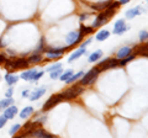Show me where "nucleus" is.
Instances as JSON below:
<instances>
[{
	"instance_id": "f704fd0d",
	"label": "nucleus",
	"mask_w": 148,
	"mask_h": 138,
	"mask_svg": "<svg viewBox=\"0 0 148 138\" xmlns=\"http://www.w3.org/2000/svg\"><path fill=\"white\" fill-rule=\"evenodd\" d=\"M46 121H47V116H41V117H38V118H35V122L37 123L38 126H42L43 123H46Z\"/></svg>"
},
{
	"instance_id": "f257e3e1",
	"label": "nucleus",
	"mask_w": 148,
	"mask_h": 138,
	"mask_svg": "<svg viewBox=\"0 0 148 138\" xmlns=\"http://www.w3.org/2000/svg\"><path fill=\"white\" fill-rule=\"evenodd\" d=\"M99 74H100L99 69L96 68V67H94L92 69L88 70L86 73H84V74L82 75V78L79 79V84L80 85H84V86H90V85H92L96 81Z\"/></svg>"
},
{
	"instance_id": "1a4fd4ad",
	"label": "nucleus",
	"mask_w": 148,
	"mask_h": 138,
	"mask_svg": "<svg viewBox=\"0 0 148 138\" xmlns=\"http://www.w3.org/2000/svg\"><path fill=\"white\" fill-rule=\"evenodd\" d=\"M108 21H109V17L105 15L104 11H101V12L98 14V16L94 19V21H92L91 27L92 29H98V27H101L103 25H105Z\"/></svg>"
},
{
	"instance_id": "4c0bfd02",
	"label": "nucleus",
	"mask_w": 148,
	"mask_h": 138,
	"mask_svg": "<svg viewBox=\"0 0 148 138\" xmlns=\"http://www.w3.org/2000/svg\"><path fill=\"white\" fill-rule=\"evenodd\" d=\"M6 122H8V118H5L4 116H0V128H3L4 126H5Z\"/></svg>"
},
{
	"instance_id": "20e7f679",
	"label": "nucleus",
	"mask_w": 148,
	"mask_h": 138,
	"mask_svg": "<svg viewBox=\"0 0 148 138\" xmlns=\"http://www.w3.org/2000/svg\"><path fill=\"white\" fill-rule=\"evenodd\" d=\"M85 36L80 31H71L66 36V42L68 44V47H73V46H75V44H79L83 40H84Z\"/></svg>"
},
{
	"instance_id": "cd10ccee",
	"label": "nucleus",
	"mask_w": 148,
	"mask_h": 138,
	"mask_svg": "<svg viewBox=\"0 0 148 138\" xmlns=\"http://www.w3.org/2000/svg\"><path fill=\"white\" fill-rule=\"evenodd\" d=\"M79 31L82 32L84 36H86V35H91V33H94V31H95V29H92L91 26H85V25H80V29H79Z\"/></svg>"
},
{
	"instance_id": "6e6552de",
	"label": "nucleus",
	"mask_w": 148,
	"mask_h": 138,
	"mask_svg": "<svg viewBox=\"0 0 148 138\" xmlns=\"http://www.w3.org/2000/svg\"><path fill=\"white\" fill-rule=\"evenodd\" d=\"M120 6H121V5H120V4L117 3V0H111V1L109 3V5L106 6V9L104 10V14L110 19V17H112L117 12V10H119Z\"/></svg>"
},
{
	"instance_id": "e433bc0d",
	"label": "nucleus",
	"mask_w": 148,
	"mask_h": 138,
	"mask_svg": "<svg viewBox=\"0 0 148 138\" xmlns=\"http://www.w3.org/2000/svg\"><path fill=\"white\" fill-rule=\"evenodd\" d=\"M91 40H92V38H88V40H85V41H84V42L82 41V42H80V47H82V48H86L88 46H89V44L91 43Z\"/></svg>"
},
{
	"instance_id": "37998d69",
	"label": "nucleus",
	"mask_w": 148,
	"mask_h": 138,
	"mask_svg": "<svg viewBox=\"0 0 148 138\" xmlns=\"http://www.w3.org/2000/svg\"><path fill=\"white\" fill-rule=\"evenodd\" d=\"M5 59H6V57L4 56V54L0 53V64H4V62H5Z\"/></svg>"
},
{
	"instance_id": "ddd939ff",
	"label": "nucleus",
	"mask_w": 148,
	"mask_h": 138,
	"mask_svg": "<svg viewBox=\"0 0 148 138\" xmlns=\"http://www.w3.org/2000/svg\"><path fill=\"white\" fill-rule=\"evenodd\" d=\"M46 94V86H41V88H36L35 90L30 91V95H29V99L31 101H36L41 99L42 96Z\"/></svg>"
},
{
	"instance_id": "423d86ee",
	"label": "nucleus",
	"mask_w": 148,
	"mask_h": 138,
	"mask_svg": "<svg viewBox=\"0 0 148 138\" xmlns=\"http://www.w3.org/2000/svg\"><path fill=\"white\" fill-rule=\"evenodd\" d=\"M119 66V59L117 58H105L103 59L101 62L98 63L96 68L99 69V72H105V70H109V69H114L115 67Z\"/></svg>"
},
{
	"instance_id": "aec40b11",
	"label": "nucleus",
	"mask_w": 148,
	"mask_h": 138,
	"mask_svg": "<svg viewBox=\"0 0 148 138\" xmlns=\"http://www.w3.org/2000/svg\"><path fill=\"white\" fill-rule=\"evenodd\" d=\"M103 51L101 49H98V51H94L92 53L89 54V57H88V62L89 63H95V62H98L99 59L103 57Z\"/></svg>"
},
{
	"instance_id": "f3484780",
	"label": "nucleus",
	"mask_w": 148,
	"mask_h": 138,
	"mask_svg": "<svg viewBox=\"0 0 148 138\" xmlns=\"http://www.w3.org/2000/svg\"><path fill=\"white\" fill-rule=\"evenodd\" d=\"M43 61V56L42 53H37V52H34L31 54L30 57H27V62L30 64H38Z\"/></svg>"
},
{
	"instance_id": "412c9836",
	"label": "nucleus",
	"mask_w": 148,
	"mask_h": 138,
	"mask_svg": "<svg viewBox=\"0 0 148 138\" xmlns=\"http://www.w3.org/2000/svg\"><path fill=\"white\" fill-rule=\"evenodd\" d=\"M111 1V0H106V1H100V3H95V4H92L91 5V9L94 11H98V12H101V11H104L106 6L109 5V3Z\"/></svg>"
},
{
	"instance_id": "c85d7f7f",
	"label": "nucleus",
	"mask_w": 148,
	"mask_h": 138,
	"mask_svg": "<svg viewBox=\"0 0 148 138\" xmlns=\"http://www.w3.org/2000/svg\"><path fill=\"white\" fill-rule=\"evenodd\" d=\"M73 73H74V72L72 70V69H67L66 72H62V73H61V75H59L58 79H59V80H62V81H66L68 78L73 74Z\"/></svg>"
},
{
	"instance_id": "2f4dec72",
	"label": "nucleus",
	"mask_w": 148,
	"mask_h": 138,
	"mask_svg": "<svg viewBox=\"0 0 148 138\" xmlns=\"http://www.w3.org/2000/svg\"><path fill=\"white\" fill-rule=\"evenodd\" d=\"M21 130V125H18V123H15V125H12L11 128H10V131H9V135L10 136H15L17 135V132Z\"/></svg>"
},
{
	"instance_id": "ea45409f",
	"label": "nucleus",
	"mask_w": 148,
	"mask_h": 138,
	"mask_svg": "<svg viewBox=\"0 0 148 138\" xmlns=\"http://www.w3.org/2000/svg\"><path fill=\"white\" fill-rule=\"evenodd\" d=\"M12 93H14V89H12L11 86H10V88H9V89L6 90L5 96H6V98H11V96H12Z\"/></svg>"
},
{
	"instance_id": "72a5a7b5",
	"label": "nucleus",
	"mask_w": 148,
	"mask_h": 138,
	"mask_svg": "<svg viewBox=\"0 0 148 138\" xmlns=\"http://www.w3.org/2000/svg\"><path fill=\"white\" fill-rule=\"evenodd\" d=\"M59 68H62V63L61 62H57V63H54L52 64L51 67H48L47 69H46V72H52V70H56V69H59Z\"/></svg>"
},
{
	"instance_id": "6ab92c4d",
	"label": "nucleus",
	"mask_w": 148,
	"mask_h": 138,
	"mask_svg": "<svg viewBox=\"0 0 148 138\" xmlns=\"http://www.w3.org/2000/svg\"><path fill=\"white\" fill-rule=\"evenodd\" d=\"M83 54H86V51H85V48H79V49H75L74 52L71 54V57L68 58V63H73L75 59H78L79 57H82Z\"/></svg>"
},
{
	"instance_id": "a878e982",
	"label": "nucleus",
	"mask_w": 148,
	"mask_h": 138,
	"mask_svg": "<svg viewBox=\"0 0 148 138\" xmlns=\"http://www.w3.org/2000/svg\"><path fill=\"white\" fill-rule=\"evenodd\" d=\"M109 36H110L109 30H101V31H99L98 33H96L95 40L99 41V42H103V41H105V40L109 38Z\"/></svg>"
},
{
	"instance_id": "c756f323",
	"label": "nucleus",
	"mask_w": 148,
	"mask_h": 138,
	"mask_svg": "<svg viewBox=\"0 0 148 138\" xmlns=\"http://www.w3.org/2000/svg\"><path fill=\"white\" fill-rule=\"evenodd\" d=\"M138 40H140L141 43L147 42V40H148V31L147 30H142L140 33H138Z\"/></svg>"
},
{
	"instance_id": "7c9ffc66",
	"label": "nucleus",
	"mask_w": 148,
	"mask_h": 138,
	"mask_svg": "<svg viewBox=\"0 0 148 138\" xmlns=\"http://www.w3.org/2000/svg\"><path fill=\"white\" fill-rule=\"evenodd\" d=\"M45 48H46V41H45V37H41L40 43H38V46H37V48H36L35 52L41 53V52H43V49H45Z\"/></svg>"
},
{
	"instance_id": "4468645a",
	"label": "nucleus",
	"mask_w": 148,
	"mask_h": 138,
	"mask_svg": "<svg viewBox=\"0 0 148 138\" xmlns=\"http://www.w3.org/2000/svg\"><path fill=\"white\" fill-rule=\"evenodd\" d=\"M12 66L14 69H27L30 63L27 62V58H16L12 59Z\"/></svg>"
},
{
	"instance_id": "b1692460",
	"label": "nucleus",
	"mask_w": 148,
	"mask_h": 138,
	"mask_svg": "<svg viewBox=\"0 0 148 138\" xmlns=\"http://www.w3.org/2000/svg\"><path fill=\"white\" fill-rule=\"evenodd\" d=\"M83 74H84V72H78V73H75V74H74V73H73V74L71 75V77H69L68 78V79L66 80V81H64V83H66V84H68V85H71V84H73V83H75V81H78V80H79L80 79V78H82V75Z\"/></svg>"
},
{
	"instance_id": "bb28decb",
	"label": "nucleus",
	"mask_w": 148,
	"mask_h": 138,
	"mask_svg": "<svg viewBox=\"0 0 148 138\" xmlns=\"http://www.w3.org/2000/svg\"><path fill=\"white\" fill-rule=\"evenodd\" d=\"M12 104H14V99L12 98H6V99L0 100V110L6 109L8 106H10V105H12Z\"/></svg>"
},
{
	"instance_id": "9b49d317",
	"label": "nucleus",
	"mask_w": 148,
	"mask_h": 138,
	"mask_svg": "<svg viewBox=\"0 0 148 138\" xmlns=\"http://www.w3.org/2000/svg\"><path fill=\"white\" fill-rule=\"evenodd\" d=\"M145 12V8L141 6V5H137L135 8L130 9V10H127L126 12H125V16H126V19L128 20H132L133 17H136L138 15H141V14Z\"/></svg>"
},
{
	"instance_id": "a19ab883",
	"label": "nucleus",
	"mask_w": 148,
	"mask_h": 138,
	"mask_svg": "<svg viewBox=\"0 0 148 138\" xmlns=\"http://www.w3.org/2000/svg\"><path fill=\"white\" fill-rule=\"evenodd\" d=\"M29 95H30V90H29V89L22 90V93H21V96H22V98H29Z\"/></svg>"
},
{
	"instance_id": "393cba45",
	"label": "nucleus",
	"mask_w": 148,
	"mask_h": 138,
	"mask_svg": "<svg viewBox=\"0 0 148 138\" xmlns=\"http://www.w3.org/2000/svg\"><path fill=\"white\" fill-rule=\"evenodd\" d=\"M136 56H137L136 53H131V54H128L127 57H125L122 59H119V66H121V67L127 66L130 62H132L133 59H136Z\"/></svg>"
},
{
	"instance_id": "58836bf2",
	"label": "nucleus",
	"mask_w": 148,
	"mask_h": 138,
	"mask_svg": "<svg viewBox=\"0 0 148 138\" xmlns=\"http://www.w3.org/2000/svg\"><path fill=\"white\" fill-rule=\"evenodd\" d=\"M90 16V14H86V12H84V14H80V16H79V20L83 22V21H85L88 17Z\"/></svg>"
},
{
	"instance_id": "f8f14e48",
	"label": "nucleus",
	"mask_w": 148,
	"mask_h": 138,
	"mask_svg": "<svg viewBox=\"0 0 148 138\" xmlns=\"http://www.w3.org/2000/svg\"><path fill=\"white\" fill-rule=\"evenodd\" d=\"M3 116L5 117V118H8V120H12V118H15V116L18 113V110H17V107L15 106V105H10V106H8L6 109H4L3 110Z\"/></svg>"
},
{
	"instance_id": "7ed1b4c3",
	"label": "nucleus",
	"mask_w": 148,
	"mask_h": 138,
	"mask_svg": "<svg viewBox=\"0 0 148 138\" xmlns=\"http://www.w3.org/2000/svg\"><path fill=\"white\" fill-rule=\"evenodd\" d=\"M67 51H68V47H58V48L46 47L43 49V53L46 54V61H52V59L61 58Z\"/></svg>"
},
{
	"instance_id": "39448f33",
	"label": "nucleus",
	"mask_w": 148,
	"mask_h": 138,
	"mask_svg": "<svg viewBox=\"0 0 148 138\" xmlns=\"http://www.w3.org/2000/svg\"><path fill=\"white\" fill-rule=\"evenodd\" d=\"M62 101H64V98H63L62 93L54 94V95H52V96H49V99H47V101H46L45 105H43L42 112L49 111L51 109H53L54 106H57V105H58L59 102H62Z\"/></svg>"
},
{
	"instance_id": "a18cd8bd",
	"label": "nucleus",
	"mask_w": 148,
	"mask_h": 138,
	"mask_svg": "<svg viewBox=\"0 0 148 138\" xmlns=\"http://www.w3.org/2000/svg\"><path fill=\"white\" fill-rule=\"evenodd\" d=\"M0 79H1V77H0Z\"/></svg>"
},
{
	"instance_id": "a211bd4d",
	"label": "nucleus",
	"mask_w": 148,
	"mask_h": 138,
	"mask_svg": "<svg viewBox=\"0 0 148 138\" xmlns=\"http://www.w3.org/2000/svg\"><path fill=\"white\" fill-rule=\"evenodd\" d=\"M35 112V107H32V106H26L24 107L20 111V113H18V116H20V118L22 120H26V118H29L30 116H32Z\"/></svg>"
},
{
	"instance_id": "4be33fe9",
	"label": "nucleus",
	"mask_w": 148,
	"mask_h": 138,
	"mask_svg": "<svg viewBox=\"0 0 148 138\" xmlns=\"http://www.w3.org/2000/svg\"><path fill=\"white\" fill-rule=\"evenodd\" d=\"M36 72H37V69H27V70L21 73L20 78L21 79H24V80H26V81H31V79L36 74Z\"/></svg>"
},
{
	"instance_id": "c03bdc74",
	"label": "nucleus",
	"mask_w": 148,
	"mask_h": 138,
	"mask_svg": "<svg viewBox=\"0 0 148 138\" xmlns=\"http://www.w3.org/2000/svg\"><path fill=\"white\" fill-rule=\"evenodd\" d=\"M6 52L10 54V56H15V52H12V51H10V49H6Z\"/></svg>"
},
{
	"instance_id": "473e14b6",
	"label": "nucleus",
	"mask_w": 148,
	"mask_h": 138,
	"mask_svg": "<svg viewBox=\"0 0 148 138\" xmlns=\"http://www.w3.org/2000/svg\"><path fill=\"white\" fill-rule=\"evenodd\" d=\"M61 73H62V68H59V69H56V70H52V72H49V77H51V79H58L59 75H61Z\"/></svg>"
},
{
	"instance_id": "0eeeda50",
	"label": "nucleus",
	"mask_w": 148,
	"mask_h": 138,
	"mask_svg": "<svg viewBox=\"0 0 148 138\" xmlns=\"http://www.w3.org/2000/svg\"><path fill=\"white\" fill-rule=\"evenodd\" d=\"M128 30H130V26L126 24V21L123 19H120L114 24L112 32H114V35H122L123 32H126Z\"/></svg>"
},
{
	"instance_id": "2eb2a0df",
	"label": "nucleus",
	"mask_w": 148,
	"mask_h": 138,
	"mask_svg": "<svg viewBox=\"0 0 148 138\" xmlns=\"http://www.w3.org/2000/svg\"><path fill=\"white\" fill-rule=\"evenodd\" d=\"M132 47H130V46H125V47H121L119 51H117V53H116V58L117 59H122L125 57H127L128 54H131L132 53Z\"/></svg>"
},
{
	"instance_id": "79ce46f5",
	"label": "nucleus",
	"mask_w": 148,
	"mask_h": 138,
	"mask_svg": "<svg viewBox=\"0 0 148 138\" xmlns=\"http://www.w3.org/2000/svg\"><path fill=\"white\" fill-rule=\"evenodd\" d=\"M131 0H117V3L120 4V5H126V4H128Z\"/></svg>"
},
{
	"instance_id": "9d476101",
	"label": "nucleus",
	"mask_w": 148,
	"mask_h": 138,
	"mask_svg": "<svg viewBox=\"0 0 148 138\" xmlns=\"http://www.w3.org/2000/svg\"><path fill=\"white\" fill-rule=\"evenodd\" d=\"M30 136H32V137H41V138H52L53 137L52 133L47 132L45 128H42V126L34 128V130L30 132Z\"/></svg>"
},
{
	"instance_id": "dca6fc26",
	"label": "nucleus",
	"mask_w": 148,
	"mask_h": 138,
	"mask_svg": "<svg viewBox=\"0 0 148 138\" xmlns=\"http://www.w3.org/2000/svg\"><path fill=\"white\" fill-rule=\"evenodd\" d=\"M133 48H135V53L138 54V56H142L147 58L148 57V53H147V43L143 42L141 43L140 46H133Z\"/></svg>"
},
{
	"instance_id": "5701e85b",
	"label": "nucleus",
	"mask_w": 148,
	"mask_h": 138,
	"mask_svg": "<svg viewBox=\"0 0 148 138\" xmlns=\"http://www.w3.org/2000/svg\"><path fill=\"white\" fill-rule=\"evenodd\" d=\"M18 79H20V77H17L15 74H11V73H6L5 74V81H6V84L9 86L15 85L16 83L18 81Z\"/></svg>"
},
{
	"instance_id": "f03ea898",
	"label": "nucleus",
	"mask_w": 148,
	"mask_h": 138,
	"mask_svg": "<svg viewBox=\"0 0 148 138\" xmlns=\"http://www.w3.org/2000/svg\"><path fill=\"white\" fill-rule=\"evenodd\" d=\"M84 85H80V84H75V83H73V85L71 88H68L67 90H64L62 95L64 100H74L77 99L78 96H80L83 93H84Z\"/></svg>"
},
{
	"instance_id": "c9c22d12",
	"label": "nucleus",
	"mask_w": 148,
	"mask_h": 138,
	"mask_svg": "<svg viewBox=\"0 0 148 138\" xmlns=\"http://www.w3.org/2000/svg\"><path fill=\"white\" fill-rule=\"evenodd\" d=\"M43 74H45V72H43V70H42V72H38V70H37V72H36V74L34 75V78L31 79V81H37L38 79H41V78H42Z\"/></svg>"
}]
</instances>
